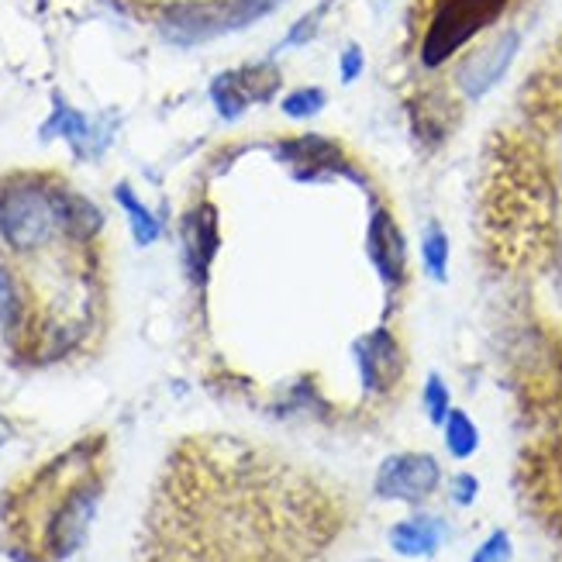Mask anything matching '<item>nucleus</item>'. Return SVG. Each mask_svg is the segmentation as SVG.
I'll return each instance as SVG.
<instances>
[{"label":"nucleus","mask_w":562,"mask_h":562,"mask_svg":"<svg viewBox=\"0 0 562 562\" xmlns=\"http://www.w3.org/2000/svg\"><path fill=\"white\" fill-rule=\"evenodd\" d=\"M507 8L510 0H435L428 29L422 35V66H446L459 48L494 29Z\"/></svg>","instance_id":"nucleus-1"},{"label":"nucleus","mask_w":562,"mask_h":562,"mask_svg":"<svg viewBox=\"0 0 562 562\" xmlns=\"http://www.w3.org/2000/svg\"><path fill=\"white\" fill-rule=\"evenodd\" d=\"M442 486V462L431 452H394L380 462L373 494L390 504H411L418 507Z\"/></svg>","instance_id":"nucleus-2"},{"label":"nucleus","mask_w":562,"mask_h":562,"mask_svg":"<svg viewBox=\"0 0 562 562\" xmlns=\"http://www.w3.org/2000/svg\"><path fill=\"white\" fill-rule=\"evenodd\" d=\"M518 48H521V32L518 29H507V32L494 35L491 42L476 45L456 69L459 93L467 97V101H480L483 93H491L504 80V72L510 69V63H515Z\"/></svg>","instance_id":"nucleus-3"},{"label":"nucleus","mask_w":562,"mask_h":562,"mask_svg":"<svg viewBox=\"0 0 562 562\" xmlns=\"http://www.w3.org/2000/svg\"><path fill=\"white\" fill-rule=\"evenodd\" d=\"M352 359L359 370V383L366 394H386L390 386H397L407 362L397 335L390 328H376L370 335H362L352 346Z\"/></svg>","instance_id":"nucleus-4"},{"label":"nucleus","mask_w":562,"mask_h":562,"mask_svg":"<svg viewBox=\"0 0 562 562\" xmlns=\"http://www.w3.org/2000/svg\"><path fill=\"white\" fill-rule=\"evenodd\" d=\"M446 539H449V525L442 515H431V510H418V515L401 518L386 531V546L401 559H431L446 546Z\"/></svg>","instance_id":"nucleus-5"},{"label":"nucleus","mask_w":562,"mask_h":562,"mask_svg":"<svg viewBox=\"0 0 562 562\" xmlns=\"http://www.w3.org/2000/svg\"><path fill=\"white\" fill-rule=\"evenodd\" d=\"M370 256L380 280L397 290L401 283H407V241L401 235V225L394 222L390 211H376L370 222Z\"/></svg>","instance_id":"nucleus-6"},{"label":"nucleus","mask_w":562,"mask_h":562,"mask_svg":"<svg viewBox=\"0 0 562 562\" xmlns=\"http://www.w3.org/2000/svg\"><path fill=\"white\" fill-rule=\"evenodd\" d=\"M442 442H446V452L456 462H467V459H473L480 452V428L462 407L449 411V418L442 425Z\"/></svg>","instance_id":"nucleus-7"},{"label":"nucleus","mask_w":562,"mask_h":562,"mask_svg":"<svg viewBox=\"0 0 562 562\" xmlns=\"http://www.w3.org/2000/svg\"><path fill=\"white\" fill-rule=\"evenodd\" d=\"M449 259H452V241H449V232L431 222L422 235V266L425 273L435 280V283H446L449 280Z\"/></svg>","instance_id":"nucleus-8"},{"label":"nucleus","mask_w":562,"mask_h":562,"mask_svg":"<svg viewBox=\"0 0 562 562\" xmlns=\"http://www.w3.org/2000/svg\"><path fill=\"white\" fill-rule=\"evenodd\" d=\"M114 198H117L121 207H125L128 225H132V235H135L138 246H153V241L159 238V222H156V214L138 201V193H135L128 183H117V187H114Z\"/></svg>","instance_id":"nucleus-9"},{"label":"nucleus","mask_w":562,"mask_h":562,"mask_svg":"<svg viewBox=\"0 0 562 562\" xmlns=\"http://www.w3.org/2000/svg\"><path fill=\"white\" fill-rule=\"evenodd\" d=\"M211 101L225 121H238L241 114H246V108L252 104L249 93L238 83V72H222V77L211 83Z\"/></svg>","instance_id":"nucleus-10"},{"label":"nucleus","mask_w":562,"mask_h":562,"mask_svg":"<svg viewBox=\"0 0 562 562\" xmlns=\"http://www.w3.org/2000/svg\"><path fill=\"white\" fill-rule=\"evenodd\" d=\"M53 135H63L66 142H72L80 149V145L90 138V121L80 111H72L63 101H56V114L48 117L45 128H42V138H53Z\"/></svg>","instance_id":"nucleus-11"},{"label":"nucleus","mask_w":562,"mask_h":562,"mask_svg":"<svg viewBox=\"0 0 562 562\" xmlns=\"http://www.w3.org/2000/svg\"><path fill=\"white\" fill-rule=\"evenodd\" d=\"M422 407H425V418H428L435 428H442V425H446L449 411H452L456 404H452V390H449V383H446L442 373H428L425 390H422Z\"/></svg>","instance_id":"nucleus-12"},{"label":"nucleus","mask_w":562,"mask_h":562,"mask_svg":"<svg viewBox=\"0 0 562 562\" xmlns=\"http://www.w3.org/2000/svg\"><path fill=\"white\" fill-rule=\"evenodd\" d=\"M238 83L249 93V101H270V97L280 90V69L273 63L238 69Z\"/></svg>","instance_id":"nucleus-13"},{"label":"nucleus","mask_w":562,"mask_h":562,"mask_svg":"<svg viewBox=\"0 0 562 562\" xmlns=\"http://www.w3.org/2000/svg\"><path fill=\"white\" fill-rule=\"evenodd\" d=\"M277 8H280V0H232V4H222V32L246 29V24L266 18Z\"/></svg>","instance_id":"nucleus-14"},{"label":"nucleus","mask_w":562,"mask_h":562,"mask_svg":"<svg viewBox=\"0 0 562 562\" xmlns=\"http://www.w3.org/2000/svg\"><path fill=\"white\" fill-rule=\"evenodd\" d=\"M328 104V97L322 87H301V90H290L283 97V114L293 117V121H304V117H314L317 111H322Z\"/></svg>","instance_id":"nucleus-15"},{"label":"nucleus","mask_w":562,"mask_h":562,"mask_svg":"<svg viewBox=\"0 0 562 562\" xmlns=\"http://www.w3.org/2000/svg\"><path fill=\"white\" fill-rule=\"evenodd\" d=\"M510 555H515V542H510V535L504 528H497L476 546L470 562H510Z\"/></svg>","instance_id":"nucleus-16"},{"label":"nucleus","mask_w":562,"mask_h":562,"mask_svg":"<svg viewBox=\"0 0 562 562\" xmlns=\"http://www.w3.org/2000/svg\"><path fill=\"white\" fill-rule=\"evenodd\" d=\"M476 497H480V480L473 476V473H456L452 480H449V501L456 504V507H473L476 504Z\"/></svg>","instance_id":"nucleus-17"},{"label":"nucleus","mask_w":562,"mask_h":562,"mask_svg":"<svg viewBox=\"0 0 562 562\" xmlns=\"http://www.w3.org/2000/svg\"><path fill=\"white\" fill-rule=\"evenodd\" d=\"M322 18H325V8H317V11H311V14H304L293 29L286 32V38H283V45L280 48H297V45H307L311 38H314V32H317V24H322Z\"/></svg>","instance_id":"nucleus-18"},{"label":"nucleus","mask_w":562,"mask_h":562,"mask_svg":"<svg viewBox=\"0 0 562 562\" xmlns=\"http://www.w3.org/2000/svg\"><path fill=\"white\" fill-rule=\"evenodd\" d=\"M362 66H366L362 48L359 45H349L346 53H341V59H338V77H341V83H356L362 77Z\"/></svg>","instance_id":"nucleus-19"},{"label":"nucleus","mask_w":562,"mask_h":562,"mask_svg":"<svg viewBox=\"0 0 562 562\" xmlns=\"http://www.w3.org/2000/svg\"><path fill=\"white\" fill-rule=\"evenodd\" d=\"M362 562H376V559H362Z\"/></svg>","instance_id":"nucleus-20"}]
</instances>
